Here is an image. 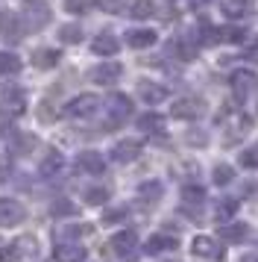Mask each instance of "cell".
Returning <instances> with one entry per match:
<instances>
[{
  "mask_svg": "<svg viewBox=\"0 0 258 262\" xmlns=\"http://www.w3.org/2000/svg\"><path fill=\"white\" fill-rule=\"evenodd\" d=\"M27 112V97H23V89L18 85H6L0 92V115L3 118H21Z\"/></svg>",
  "mask_w": 258,
  "mask_h": 262,
  "instance_id": "1",
  "label": "cell"
},
{
  "mask_svg": "<svg viewBox=\"0 0 258 262\" xmlns=\"http://www.w3.org/2000/svg\"><path fill=\"white\" fill-rule=\"evenodd\" d=\"M50 21V6L41 3V0H30L27 6H23V24L30 27V30H41V27Z\"/></svg>",
  "mask_w": 258,
  "mask_h": 262,
  "instance_id": "2",
  "label": "cell"
},
{
  "mask_svg": "<svg viewBox=\"0 0 258 262\" xmlns=\"http://www.w3.org/2000/svg\"><path fill=\"white\" fill-rule=\"evenodd\" d=\"M97 106H100V97L97 95H80L65 106V112H68L70 118H88V115L97 112Z\"/></svg>",
  "mask_w": 258,
  "mask_h": 262,
  "instance_id": "3",
  "label": "cell"
},
{
  "mask_svg": "<svg viewBox=\"0 0 258 262\" xmlns=\"http://www.w3.org/2000/svg\"><path fill=\"white\" fill-rule=\"evenodd\" d=\"M23 218H27V209L21 203L12 198H0V227H18Z\"/></svg>",
  "mask_w": 258,
  "mask_h": 262,
  "instance_id": "4",
  "label": "cell"
},
{
  "mask_svg": "<svg viewBox=\"0 0 258 262\" xmlns=\"http://www.w3.org/2000/svg\"><path fill=\"white\" fill-rule=\"evenodd\" d=\"M0 36L6 41H18L23 36V27L18 21V15L9 12V9H0Z\"/></svg>",
  "mask_w": 258,
  "mask_h": 262,
  "instance_id": "5",
  "label": "cell"
},
{
  "mask_svg": "<svg viewBox=\"0 0 258 262\" xmlns=\"http://www.w3.org/2000/svg\"><path fill=\"white\" fill-rule=\"evenodd\" d=\"M202 112H205V103L197 100V97H182V100H176L173 109H170L173 118H197Z\"/></svg>",
  "mask_w": 258,
  "mask_h": 262,
  "instance_id": "6",
  "label": "cell"
},
{
  "mask_svg": "<svg viewBox=\"0 0 258 262\" xmlns=\"http://www.w3.org/2000/svg\"><path fill=\"white\" fill-rule=\"evenodd\" d=\"M76 168H80L82 174H103L106 171V159L97 150H82L76 156Z\"/></svg>",
  "mask_w": 258,
  "mask_h": 262,
  "instance_id": "7",
  "label": "cell"
},
{
  "mask_svg": "<svg viewBox=\"0 0 258 262\" xmlns=\"http://www.w3.org/2000/svg\"><path fill=\"white\" fill-rule=\"evenodd\" d=\"M120 74H123V68L117 65V62H106V65H97L91 71V80L97 85H112L120 80Z\"/></svg>",
  "mask_w": 258,
  "mask_h": 262,
  "instance_id": "8",
  "label": "cell"
},
{
  "mask_svg": "<svg viewBox=\"0 0 258 262\" xmlns=\"http://www.w3.org/2000/svg\"><path fill=\"white\" fill-rule=\"evenodd\" d=\"M191 250H194L197 256H205V259H223V248L211 236H197L194 245H191Z\"/></svg>",
  "mask_w": 258,
  "mask_h": 262,
  "instance_id": "9",
  "label": "cell"
},
{
  "mask_svg": "<svg viewBox=\"0 0 258 262\" xmlns=\"http://www.w3.org/2000/svg\"><path fill=\"white\" fill-rule=\"evenodd\" d=\"M112 250H115L117 256H132V253L138 250V236H135V233H129V230L117 233V236L112 238Z\"/></svg>",
  "mask_w": 258,
  "mask_h": 262,
  "instance_id": "10",
  "label": "cell"
},
{
  "mask_svg": "<svg viewBox=\"0 0 258 262\" xmlns=\"http://www.w3.org/2000/svg\"><path fill=\"white\" fill-rule=\"evenodd\" d=\"M138 156H141V144L132 142V139L117 142L115 147H112V159H115V162H132V159H138Z\"/></svg>",
  "mask_w": 258,
  "mask_h": 262,
  "instance_id": "11",
  "label": "cell"
},
{
  "mask_svg": "<svg viewBox=\"0 0 258 262\" xmlns=\"http://www.w3.org/2000/svg\"><path fill=\"white\" fill-rule=\"evenodd\" d=\"M109 115L120 124L123 118L132 115V100H129L126 95H112V97H109Z\"/></svg>",
  "mask_w": 258,
  "mask_h": 262,
  "instance_id": "12",
  "label": "cell"
},
{
  "mask_svg": "<svg viewBox=\"0 0 258 262\" xmlns=\"http://www.w3.org/2000/svg\"><path fill=\"white\" fill-rule=\"evenodd\" d=\"M53 262H85V248L82 245H59L53 250Z\"/></svg>",
  "mask_w": 258,
  "mask_h": 262,
  "instance_id": "13",
  "label": "cell"
},
{
  "mask_svg": "<svg viewBox=\"0 0 258 262\" xmlns=\"http://www.w3.org/2000/svg\"><path fill=\"white\" fill-rule=\"evenodd\" d=\"M138 95H141V100H147V103H162L164 97H167V89L150 83V80H141L138 83Z\"/></svg>",
  "mask_w": 258,
  "mask_h": 262,
  "instance_id": "14",
  "label": "cell"
},
{
  "mask_svg": "<svg viewBox=\"0 0 258 262\" xmlns=\"http://www.w3.org/2000/svg\"><path fill=\"white\" fill-rule=\"evenodd\" d=\"M117 38L112 36V33H103V36H97L91 41V53H97V56H115L117 53Z\"/></svg>",
  "mask_w": 258,
  "mask_h": 262,
  "instance_id": "15",
  "label": "cell"
},
{
  "mask_svg": "<svg viewBox=\"0 0 258 262\" xmlns=\"http://www.w3.org/2000/svg\"><path fill=\"white\" fill-rule=\"evenodd\" d=\"M179 248V238H173V236H150L147 238V245H144V250L147 253H164V250H176Z\"/></svg>",
  "mask_w": 258,
  "mask_h": 262,
  "instance_id": "16",
  "label": "cell"
},
{
  "mask_svg": "<svg viewBox=\"0 0 258 262\" xmlns=\"http://www.w3.org/2000/svg\"><path fill=\"white\" fill-rule=\"evenodd\" d=\"M252 85H255V74L252 71H235L232 74V89L238 97H246Z\"/></svg>",
  "mask_w": 258,
  "mask_h": 262,
  "instance_id": "17",
  "label": "cell"
},
{
  "mask_svg": "<svg viewBox=\"0 0 258 262\" xmlns=\"http://www.w3.org/2000/svg\"><path fill=\"white\" fill-rule=\"evenodd\" d=\"M126 45L129 48H135V50L150 48V45H156V33H152V30H129L126 33Z\"/></svg>",
  "mask_w": 258,
  "mask_h": 262,
  "instance_id": "18",
  "label": "cell"
},
{
  "mask_svg": "<svg viewBox=\"0 0 258 262\" xmlns=\"http://www.w3.org/2000/svg\"><path fill=\"white\" fill-rule=\"evenodd\" d=\"M65 168V159H62V154H59L56 147H50L44 154V159H41V174H47V177H53V174H59Z\"/></svg>",
  "mask_w": 258,
  "mask_h": 262,
  "instance_id": "19",
  "label": "cell"
},
{
  "mask_svg": "<svg viewBox=\"0 0 258 262\" xmlns=\"http://www.w3.org/2000/svg\"><path fill=\"white\" fill-rule=\"evenodd\" d=\"M220 12L232 21L244 18V15H249V0H220Z\"/></svg>",
  "mask_w": 258,
  "mask_h": 262,
  "instance_id": "20",
  "label": "cell"
},
{
  "mask_svg": "<svg viewBox=\"0 0 258 262\" xmlns=\"http://www.w3.org/2000/svg\"><path fill=\"white\" fill-rule=\"evenodd\" d=\"M59 59H62V53L53 48H38L33 53V62L35 68H53V65H59Z\"/></svg>",
  "mask_w": 258,
  "mask_h": 262,
  "instance_id": "21",
  "label": "cell"
},
{
  "mask_svg": "<svg viewBox=\"0 0 258 262\" xmlns=\"http://www.w3.org/2000/svg\"><path fill=\"white\" fill-rule=\"evenodd\" d=\"M162 198V183L159 180H150V183H141L138 186V201L141 203H156Z\"/></svg>",
  "mask_w": 258,
  "mask_h": 262,
  "instance_id": "22",
  "label": "cell"
},
{
  "mask_svg": "<svg viewBox=\"0 0 258 262\" xmlns=\"http://www.w3.org/2000/svg\"><path fill=\"white\" fill-rule=\"evenodd\" d=\"M21 71V56H15L9 50L0 53V77H12V74Z\"/></svg>",
  "mask_w": 258,
  "mask_h": 262,
  "instance_id": "23",
  "label": "cell"
},
{
  "mask_svg": "<svg viewBox=\"0 0 258 262\" xmlns=\"http://www.w3.org/2000/svg\"><path fill=\"white\" fill-rule=\"evenodd\" d=\"M138 130L141 133H162L164 130V118L156 115V112H147V115L138 118Z\"/></svg>",
  "mask_w": 258,
  "mask_h": 262,
  "instance_id": "24",
  "label": "cell"
},
{
  "mask_svg": "<svg viewBox=\"0 0 258 262\" xmlns=\"http://www.w3.org/2000/svg\"><path fill=\"white\" fill-rule=\"evenodd\" d=\"M246 236H249V227H246V224L220 227V238H226V242H244Z\"/></svg>",
  "mask_w": 258,
  "mask_h": 262,
  "instance_id": "25",
  "label": "cell"
},
{
  "mask_svg": "<svg viewBox=\"0 0 258 262\" xmlns=\"http://www.w3.org/2000/svg\"><path fill=\"white\" fill-rule=\"evenodd\" d=\"M235 209H238V201H235V198H223V201H217V206H214V218H217V221H229V218H232L235 215Z\"/></svg>",
  "mask_w": 258,
  "mask_h": 262,
  "instance_id": "26",
  "label": "cell"
},
{
  "mask_svg": "<svg viewBox=\"0 0 258 262\" xmlns=\"http://www.w3.org/2000/svg\"><path fill=\"white\" fill-rule=\"evenodd\" d=\"M129 15H132L135 21H141V18H150V15H156V6H152L150 0H132Z\"/></svg>",
  "mask_w": 258,
  "mask_h": 262,
  "instance_id": "27",
  "label": "cell"
},
{
  "mask_svg": "<svg viewBox=\"0 0 258 262\" xmlns=\"http://www.w3.org/2000/svg\"><path fill=\"white\" fill-rule=\"evenodd\" d=\"M238 162H241L244 168H258V142H255V144H249L246 150H241Z\"/></svg>",
  "mask_w": 258,
  "mask_h": 262,
  "instance_id": "28",
  "label": "cell"
},
{
  "mask_svg": "<svg viewBox=\"0 0 258 262\" xmlns=\"http://www.w3.org/2000/svg\"><path fill=\"white\" fill-rule=\"evenodd\" d=\"M59 41H65V45H76V41H82V30L80 27H73V24L62 27V30H59Z\"/></svg>",
  "mask_w": 258,
  "mask_h": 262,
  "instance_id": "29",
  "label": "cell"
},
{
  "mask_svg": "<svg viewBox=\"0 0 258 262\" xmlns=\"http://www.w3.org/2000/svg\"><path fill=\"white\" fill-rule=\"evenodd\" d=\"M109 201V189H100V186H97V189H85V203H91V206H100V203H106Z\"/></svg>",
  "mask_w": 258,
  "mask_h": 262,
  "instance_id": "30",
  "label": "cell"
},
{
  "mask_svg": "<svg viewBox=\"0 0 258 262\" xmlns=\"http://www.w3.org/2000/svg\"><path fill=\"white\" fill-rule=\"evenodd\" d=\"M232 180H235V171L229 165H217L214 168V183H217V186H229Z\"/></svg>",
  "mask_w": 258,
  "mask_h": 262,
  "instance_id": "31",
  "label": "cell"
},
{
  "mask_svg": "<svg viewBox=\"0 0 258 262\" xmlns=\"http://www.w3.org/2000/svg\"><path fill=\"white\" fill-rule=\"evenodd\" d=\"M202 198H205V194H202L199 186H185V189H182V201L185 203H202Z\"/></svg>",
  "mask_w": 258,
  "mask_h": 262,
  "instance_id": "32",
  "label": "cell"
},
{
  "mask_svg": "<svg viewBox=\"0 0 258 262\" xmlns=\"http://www.w3.org/2000/svg\"><path fill=\"white\" fill-rule=\"evenodd\" d=\"M65 9H68L70 15H85L91 9V3H88V0H65Z\"/></svg>",
  "mask_w": 258,
  "mask_h": 262,
  "instance_id": "33",
  "label": "cell"
},
{
  "mask_svg": "<svg viewBox=\"0 0 258 262\" xmlns=\"http://www.w3.org/2000/svg\"><path fill=\"white\" fill-rule=\"evenodd\" d=\"M53 215H62V218L76 215V206H73L70 201H56V203H53Z\"/></svg>",
  "mask_w": 258,
  "mask_h": 262,
  "instance_id": "34",
  "label": "cell"
},
{
  "mask_svg": "<svg viewBox=\"0 0 258 262\" xmlns=\"http://www.w3.org/2000/svg\"><path fill=\"white\" fill-rule=\"evenodd\" d=\"M123 3H126V0H97V6H100L103 12H112V15L123 12Z\"/></svg>",
  "mask_w": 258,
  "mask_h": 262,
  "instance_id": "35",
  "label": "cell"
},
{
  "mask_svg": "<svg viewBox=\"0 0 258 262\" xmlns=\"http://www.w3.org/2000/svg\"><path fill=\"white\" fill-rule=\"evenodd\" d=\"M246 36L244 27H235V30H220V41H241Z\"/></svg>",
  "mask_w": 258,
  "mask_h": 262,
  "instance_id": "36",
  "label": "cell"
},
{
  "mask_svg": "<svg viewBox=\"0 0 258 262\" xmlns=\"http://www.w3.org/2000/svg\"><path fill=\"white\" fill-rule=\"evenodd\" d=\"M123 218H126V209L117 206V209H109V212L103 215V224H117V221H123Z\"/></svg>",
  "mask_w": 258,
  "mask_h": 262,
  "instance_id": "37",
  "label": "cell"
},
{
  "mask_svg": "<svg viewBox=\"0 0 258 262\" xmlns=\"http://www.w3.org/2000/svg\"><path fill=\"white\" fill-rule=\"evenodd\" d=\"M194 6H205V3H211V0H191Z\"/></svg>",
  "mask_w": 258,
  "mask_h": 262,
  "instance_id": "38",
  "label": "cell"
},
{
  "mask_svg": "<svg viewBox=\"0 0 258 262\" xmlns=\"http://www.w3.org/2000/svg\"><path fill=\"white\" fill-rule=\"evenodd\" d=\"M241 262H258V256H244Z\"/></svg>",
  "mask_w": 258,
  "mask_h": 262,
  "instance_id": "39",
  "label": "cell"
},
{
  "mask_svg": "<svg viewBox=\"0 0 258 262\" xmlns=\"http://www.w3.org/2000/svg\"><path fill=\"white\" fill-rule=\"evenodd\" d=\"M170 3H173V0H170Z\"/></svg>",
  "mask_w": 258,
  "mask_h": 262,
  "instance_id": "40",
  "label": "cell"
}]
</instances>
